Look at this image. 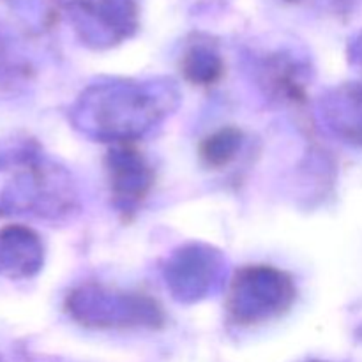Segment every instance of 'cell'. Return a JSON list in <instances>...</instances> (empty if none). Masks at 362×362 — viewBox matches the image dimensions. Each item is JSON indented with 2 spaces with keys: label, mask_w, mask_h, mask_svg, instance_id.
I'll return each instance as SVG.
<instances>
[{
  "label": "cell",
  "mask_w": 362,
  "mask_h": 362,
  "mask_svg": "<svg viewBox=\"0 0 362 362\" xmlns=\"http://www.w3.org/2000/svg\"><path fill=\"white\" fill-rule=\"evenodd\" d=\"M74 193L69 175L30 148L0 154V209L37 216L67 214Z\"/></svg>",
  "instance_id": "cell-1"
},
{
  "label": "cell",
  "mask_w": 362,
  "mask_h": 362,
  "mask_svg": "<svg viewBox=\"0 0 362 362\" xmlns=\"http://www.w3.org/2000/svg\"><path fill=\"white\" fill-rule=\"evenodd\" d=\"M166 98L172 94L159 85H101L85 94L78 113L85 129H94L99 136L129 138L165 115Z\"/></svg>",
  "instance_id": "cell-2"
},
{
  "label": "cell",
  "mask_w": 362,
  "mask_h": 362,
  "mask_svg": "<svg viewBox=\"0 0 362 362\" xmlns=\"http://www.w3.org/2000/svg\"><path fill=\"white\" fill-rule=\"evenodd\" d=\"M296 299L292 278L267 265L237 272L228 299L230 317L239 325H255L285 313Z\"/></svg>",
  "instance_id": "cell-3"
},
{
  "label": "cell",
  "mask_w": 362,
  "mask_h": 362,
  "mask_svg": "<svg viewBox=\"0 0 362 362\" xmlns=\"http://www.w3.org/2000/svg\"><path fill=\"white\" fill-rule=\"evenodd\" d=\"M67 308L76 320L92 327H156L163 322L161 308L138 293H115L98 286H81L67 299Z\"/></svg>",
  "instance_id": "cell-4"
},
{
  "label": "cell",
  "mask_w": 362,
  "mask_h": 362,
  "mask_svg": "<svg viewBox=\"0 0 362 362\" xmlns=\"http://www.w3.org/2000/svg\"><path fill=\"white\" fill-rule=\"evenodd\" d=\"M106 170L113 204L122 212L136 211L154 182V173L141 152L120 145L108 152Z\"/></svg>",
  "instance_id": "cell-5"
},
{
  "label": "cell",
  "mask_w": 362,
  "mask_h": 362,
  "mask_svg": "<svg viewBox=\"0 0 362 362\" xmlns=\"http://www.w3.org/2000/svg\"><path fill=\"white\" fill-rule=\"evenodd\" d=\"M42 262V247L37 235L20 226L0 232V274L11 278L32 276Z\"/></svg>",
  "instance_id": "cell-6"
},
{
  "label": "cell",
  "mask_w": 362,
  "mask_h": 362,
  "mask_svg": "<svg viewBox=\"0 0 362 362\" xmlns=\"http://www.w3.org/2000/svg\"><path fill=\"white\" fill-rule=\"evenodd\" d=\"M329 119L332 127L346 141L362 147V81L345 85L329 99Z\"/></svg>",
  "instance_id": "cell-7"
},
{
  "label": "cell",
  "mask_w": 362,
  "mask_h": 362,
  "mask_svg": "<svg viewBox=\"0 0 362 362\" xmlns=\"http://www.w3.org/2000/svg\"><path fill=\"white\" fill-rule=\"evenodd\" d=\"M182 255L191 269H187V265L180 258H175L168 271L170 283L179 286L175 292L180 293V297H197L209 288V283H211L207 281L209 271H218L216 255L211 251H200L197 247H191V250L184 251Z\"/></svg>",
  "instance_id": "cell-8"
},
{
  "label": "cell",
  "mask_w": 362,
  "mask_h": 362,
  "mask_svg": "<svg viewBox=\"0 0 362 362\" xmlns=\"http://www.w3.org/2000/svg\"><path fill=\"white\" fill-rule=\"evenodd\" d=\"M240 145H243V133L235 127H226L202 144L200 154L209 166L221 168L235 158L237 152L240 151Z\"/></svg>",
  "instance_id": "cell-9"
},
{
  "label": "cell",
  "mask_w": 362,
  "mask_h": 362,
  "mask_svg": "<svg viewBox=\"0 0 362 362\" xmlns=\"http://www.w3.org/2000/svg\"><path fill=\"white\" fill-rule=\"evenodd\" d=\"M182 69L186 76L194 83L209 85L218 80L221 74V60L212 49L198 46L186 53Z\"/></svg>",
  "instance_id": "cell-10"
},
{
  "label": "cell",
  "mask_w": 362,
  "mask_h": 362,
  "mask_svg": "<svg viewBox=\"0 0 362 362\" xmlns=\"http://www.w3.org/2000/svg\"><path fill=\"white\" fill-rule=\"evenodd\" d=\"M352 62L356 64L357 69L362 73V34L356 39V42L352 45ZM359 81H362V76Z\"/></svg>",
  "instance_id": "cell-11"
},
{
  "label": "cell",
  "mask_w": 362,
  "mask_h": 362,
  "mask_svg": "<svg viewBox=\"0 0 362 362\" xmlns=\"http://www.w3.org/2000/svg\"><path fill=\"white\" fill-rule=\"evenodd\" d=\"M0 362H2V361H0Z\"/></svg>",
  "instance_id": "cell-12"
}]
</instances>
